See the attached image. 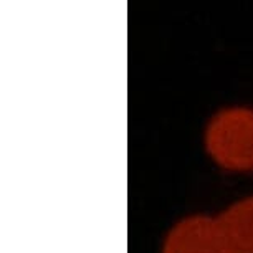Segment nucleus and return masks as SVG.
<instances>
[{"label": "nucleus", "mask_w": 253, "mask_h": 253, "mask_svg": "<svg viewBox=\"0 0 253 253\" xmlns=\"http://www.w3.org/2000/svg\"><path fill=\"white\" fill-rule=\"evenodd\" d=\"M204 147L210 161L227 172H253V108L217 111L205 126Z\"/></svg>", "instance_id": "obj_1"}, {"label": "nucleus", "mask_w": 253, "mask_h": 253, "mask_svg": "<svg viewBox=\"0 0 253 253\" xmlns=\"http://www.w3.org/2000/svg\"><path fill=\"white\" fill-rule=\"evenodd\" d=\"M161 253H233L213 215L180 218L166 233Z\"/></svg>", "instance_id": "obj_2"}, {"label": "nucleus", "mask_w": 253, "mask_h": 253, "mask_svg": "<svg viewBox=\"0 0 253 253\" xmlns=\"http://www.w3.org/2000/svg\"><path fill=\"white\" fill-rule=\"evenodd\" d=\"M213 217L233 253H253V194L233 200Z\"/></svg>", "instance_id": "obj_3"}]
</instances>
